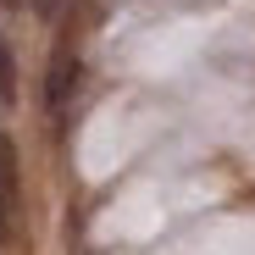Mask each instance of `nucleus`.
I'll list each match as a JSON object with an SVG mask.
<instances>
[{
    "label": "nucleus",
    "mask_w": 255,
    "mask_h": 255,
    "mask_svg": "<svg viewBox=\"0 0 255 255\" xmlns=\"http://www.w3.org/2000/svg\"><path fill=\"white\" fill-rule=\"evenodd\" d=\"M11 222H17V150L0 133V244L11 239Z\"/></svg>",
    "instance_id": "obj_1"
},
{
    "label": "nucleus",
    "mask_w": 255,
    "mask_h": 255,
    "mask_svg": "<svg viewBox=\"0 0 255 255\" xmlns=\"http://www.w3.org/2000/svg\"><path fill=\"white\" fill-rule=\"evenodd\" d=\"M61 100H67V56H56L50 67V111H61Z\"/></svg>",
    "instance_id": "obj_2"
},
{
    "label": "nucleus",
    "mask_w": 255,
    "mask_h": 255,
    "mask_svg": "<svg viewBox=\"0 0 255 255\" xmlns=\"http://www.w3.org/2000/svg\"><path fill=\"white\" fill-rule=\"evenodd\" d=\"M33 11H39V17H56V11H61V0H33Z\"/></svg>",
    "instance_id": "obj_4"
},
{
    "label": "nucleus",
    "mask_w": 255,
    "mask_h": 255,
    "mask_svg": "<svg viewBox=\"0 0 255 255\" xmlns=\"http://www.w3.org/2000/svg\"><path fill=\"white\" fill-rule=\"evenodd\" d=\"M17 72H11V56H6V45H0V100H11L17 95V83H11Z\"/></svg>",
    "instance_id": "obj_3"
}]
</instances>
